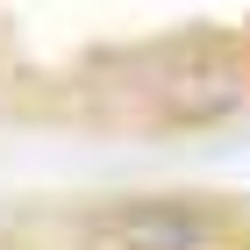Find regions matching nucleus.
<instances>
[{
	"mask_svg": "<svg viewBox=\"0 0 250 250\" xmlns=\"http://www.w3.org/2000/svg\"><path fill=\"white\" fill-rule=\"evenodd\" d=\"M100 250H214V222H200L193 208H122Z\"/></svg>",
	"mask_w": 250,
	"mask_h": 250,
	"instance_id": "obj_1",
	"label": "nucleus"
}]
</instances>
